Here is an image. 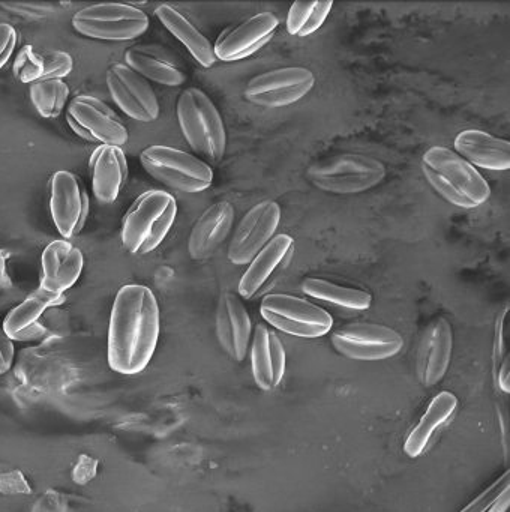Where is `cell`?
<instances>
[{
    "instance_id": "cell-1",
    "label": "cell",
    "mask_w": 510,
    "mask_h": 512,
    "mask_svg": "<svg viewBox=\"0 0 510 512\" xmlns=\"http://www.w3.org/2000/svg\"><path fill=\"white\" fill-rule=\"evenodd\" d=\"M161 317L156 296L147 286L120 287L108 326V365L116 373H141L158 346Z\"/></svg>"
},
{
    "instance_id": "cell-2",
    "label": "cell",
    "mask_w": 510,
    "mask_h": 512,
    "mask_svg": "<svg viewBox=\"0 0 510 512\" xmlns=\"http://www.w3.org/2000/svg\"><path fill=\"white\" fill-rule=\"evenodd\" d=\"M422 172L435 193L456 208H479L491 196L485 178L452 149L429 148L422 157Z\"/></svg>"
},
{
    "instance_id": "cell-3",
    "label": "cell",
    "mask_w": 510,
    "mask_h": 512,
    "mask_svg": "<svg viewBox=\"0 0 510 512\" xmlns=\"http://www.w3.org/2000/svg\"><path fill=\"white\" fill-rule=\"evenodd\" d=\"M177 217V203L165 191L141 194L126 212L120 229L123 248L132 256H146L167 238Z\"/></svg>"
},
{
    "instance_id": "cell-4",
    "label": "cell",
    "mask_w": 510,
    "mask_h": 512,
    "mask_svg": "<svg viewBox=\"0 0 510 512\" xmlns=\"http://www.w3.org/2000/svg\"><path fill=\"white\" fill-rule=\"evenodd\" d=\"M177 121L192 151L206 164L221 163L227 148L224 122L201 89L188 88L177 100Z\"/></svg>"
},
{
    "instance_id": "cell-5",
    "label": "cell",
    "mask_w": 510,
    "mask_h": 512,
    "mask_svg": "<svg viewBox=\"0 0 510 512\" xmlns=\"http://www.w3.org/2000/svg\"><path fill=\"white\" fill-rule=\"evenodd\" d=\"M140 163L147 175L180 193H201L213 182L209 164L170 146H149L141 152Z\"/></svg>"
},
{
    "instance_id": "cell-6",
    "label": "cell",
    "mask_w": 510,
    "mask_h": 512,
    "mask_svg": "<svg viewBox=\"0 0 510 512\" xmlns=\"http://www.w3.org/2000/svg\"><path fill=\"white\" fill-rule=\"evenodd\" d=\"M386 178V166L372 157L345 154L315 164L308 179L318 190L329 194H359L377 187Z\"/></svg>"
},
{
    "instance_id": "cell-7",
    "label": "cell",
    "mask_w": 510,
    "mask_h": 512,
    "mask_svg": "<svg viewBox=\"0 0 510 512\" xmlns=\"http://www.w3.org/2000/svg\"><path fill=\"white\" fill-rule=\"evenodd\" d=\"M72 28L99 41H131L149 29L146 13L126 4H96L77 11L72 17Z\"/></svg>"
},
{
    "instance_id": "cell-8",
    "label": "cell",
    "mask_w": 510,
    "mask_h": 512,
    "mask_svg": "<svg viewBox=\"0 0 510 512\" xmlns=\"http://www.w3.org/2000/svg\"><path fill=\"white\" fill-rule=\"evenodd\" d=\"M261 317L273 329L299 338H320L329 334L332 317L323 308L297 296L272 293L264 296Z\"/></svg>"
},
{
    "instance_id": "cell-9",
    "label": "cell",
    "mask_w": 510,
    "mask_h": 512,
    "mask_svg": "<svg viewBox=\"0 0 510 512\" xmlns=\"http://www.w3.org/2000/svg\"><path fill=\"white\" fill-rule=\"evenodd\" d=\"M69 128L90 143L122 148L129 140V131L122 119L104 101L90 95H78L66 109Z\"/></svg>"
},
{
    "instance_id": "cell-10",
    "label": "cell",
    "mask_w": 510,
    "mask_h": 512,
    "mask_svg": "<svg viewBox=\"0 0 510 512\" xmlns=\"http://www.w3.org/2000/svg\"><path fill=\"white\" fill-rule=\"evenodd\" d=\"M333 349L354 361H383L401 352V334L380 323H350L332 332Z\"/></svg>"
},
{
    "instance_id": "cell-11",
    "label": "cell",
    "mask_w": 510,
    "mask_h": 512,
    "mask_svg": "<svg viewBox=\"0 0 510 512\" xmlns=\"http://www.w3.org/2000/svg\"><path fill=\"white\" fill-rule=\"evenodd\" d=\"M314 85L315 76L308 68H279L249 80L243 97L263 109H281L302 100Z\"/></svg>"
},
{
    "instance_id": "cell-12",
    "label": "cell",
    "mask_w": 510,
    "mask_h": 512,
    "mask_svg": "<svg viewBox=\"0 0 510 512\" xmlns=\"http://www.w3.org/2000/svg\"><path fill=\"white\" fill-rule=\"evenodd\" d=\"M50 212L63 239L75 238L89 218V194L77 175L59 170L51 178Z\"/></svg>"
},
{
    "instance_id": "cell-13",
    "label": "cell",
    "mask_w": 510,
    "mask_h": 512,
    "mask_svg": "<svg viewBox=\"0 0 510 512\" xmlns=\"http://www.w3.org/2000/svg\"><path fill=\"white\" fill-rule=\"evenodd\" d=\"M105 82L114 103L126 116L144 124L158 119L159 101L152 85L128 65H110Z\"/></svg>"
},
{
    "instance_id": "cell-14",
    "label": "cell",
    "mask_w": 510,
    "mask_h": 512,
    "mask_svg": "<svg viewBox=\"0 0 510 512\" xmlns=\"http://www.w3.org/2000/svg\"><path fill=\"white\" fill-rule=\"evenodd\" d=\"M281 221V206L263 200L246 212L228 247V260L233 265H249L269 244Z\"/></svg>"
},
{
    "instance_id": "cell-15",
    "label": "cell",
    "mask_w": 510,
    "mask_h": 512,
    "mask_svg": "<svg viewBox=\"0 0 510 512\" xmlns=\"http://www.w3.org/2000/svg\"><path fill=\"white\" fill-rule=\"evenodd\" d=\"M65 302V295H56L38 287L6 314L2 329L12 341L38 340L47 334L48 322Z\"/></svg>"
},
{
    "instance_id": "cell-16",
    "label": "cell",
    "mask_w": 510,
    "mask_h": 512,
    "mask_svg": "<svg viewBox=\"0 0 510 512\" xmlns=\"http://www.w3.org/2000/svg\"><path fill=\"white\" fill-rule=\"evenodd\" d=\"M279 22L272 13H260L228 29L213 46L216 61L237 62L257 53L269 43Z\"/></svg>"
},
{
    "instance_id": "cell-17",
    "label": "cell",
    "mask_w": 510,
    "mask_h": 512,
    "mask_svg": "<svg viewBox=\"0 0 510 512\" xmlns=\"http://www.w3.org/2000/svg\"><path fill=\"white\" fill-rule=\"evenodd\" d=\"M42 278L39 287L56 295H65L71 289L81 272L84 257L80 248L65 239L53 241L45 247L41 259Z\"/></svg>"
},
{
    "instance_id": "cell-18",
    "label": "cell",
    "mask_w": 510,
    "mask_h": 512,
    "mask_svg": "<svg viewBox=\"0 0 510 512\" xmlns=\"http://www.w3.org/2000/svg\"><path fill=\"white\" fill-rule=\"evenodd\" d=\"M285 349L269 326L258 323L251 341V367L255 383L263 391L278 388L285 374Z\"/></svg>"
},
{
    "instance_id": "cell-19",
    "label": "cell",
    "mask_w": 510,
    "mask_h": 512,
    "mask_svg": "<svg viewBox=\"0 0 510 512\" xmlns=\"http://www.w3.org/2000/svg\"><path fill=\"white\" fill-rule=\"evenodd\" d=\"M92 191L96 202L111 205L128 181V160L117 146H98L89 161Z\"/></svg>"
},
{
    "instance_id": "cell-20",
    "label": "cell",
    "mask_w": 510,
    "mask_h": 512,
    "mask_svg": "<svg viewBox=\"0 0 510 512\" xmlns=\"http://www.w3.org/2000/svg\"><path fill=\"white\" fill-rule=\"evenodd\" d=\"M216 335L222 349L242 362L252 337L251 317L243 302L234 293H224L216 311Z\"/></svg>"
},
{
    "instance_id": "cell-21",
    "label": "cell",
    "mask_w": 510,
    "mask_h": 512,
    "mask_svg": "<svg viewBox=\"0 0 510 512\" xmlns=\"http://www.w3.org/2000/svg\"><path fill=\"white\" fill-rule=\"evenodd\" d=\"M234 223L231 203L218 202L207 208L195 221L188 239V253L192 260H206L221 247Z\"/></svg>"
},
{
    "instance_id": "cell-22",
    "label": "cell",
    "mask_w": 510,
    "mask_h": 512,
    "mask_svg": "<svg viewBox=\"0 0 510 512\" xmlns=\"http://www.w3.org/2000/svg\"><path fill=\"white\" fill-rule=\"evenodd\" d=\"M456 154L476 169L506 172L510 169V143L480 130H465L453 143Z\"/></svg>"
},
{
    "instance_id": "cell-23",
    "label": "cell",
    "mask_w": 510,
    "mask_h": 512,
    "mask_svg": "<svg viewBox=\"0 0 510 512\" xmlns=\"http://www.w3.org/2000/svg\"><path fill=\"white\" fill-rule=\"evenodd\" d=\"M14 76L21 83L32 85L44 80H63L74 70L72 56L60 50L24 46L15 58Z\"/></svg>"
},
{
    "instance_id": "cell-24",
    "label": "cell",
    "mask_w": 510,
    "mask_h": 512,
    "mask_svg": "<svg viewBox=\"0 0 510 512\" xmlns=\"http://www.w3.org/2000/svg\"><path fill=\"white\" fill-rule=\"evenodd\" d=\"M125 62L147 82L177 88L186 80L182 68L162 47L138 44L126 50Z\"/></svg>"
},
{
    "instance_id": "cell-25",
    "label": "cell",
    "mask_w": 510,
    "mask_h": 512,
    "mask_svg": "<svg viewBox=\"0 0 510 512\" xmlns=\"http://www.w3.org/2000/svg\"><path fill=\"white\" fill-rule=\"evenodd\" d=\"M453 328L446 317H437L429 325L423 341L422 382L432 388L446 376L452 361Z\"/></svg>"
},
{
    "instance_id": "cell-26",
    "label": "cell",
    "mask_w": 510,
    "mask_h": 512,
    "mask_svg": "<svg viewBox=\"0 0 510 512\" xmlns=\"http://www.w3.org/2000/svg\"><path fill=\"white\" fill-rule=\"evenodd\" d=\"M458 407V398L449 391L440 392L432 398L416 427L410 431L404 443V452L410 458H417L425 452L440 428L449 422Z\"/></svg>"
},
{
    "instance_id": "cell-27",
    "label": "cell",
    "mask_w": 510,
    "mask_h": 512,
    "mask_svg": "<svg viewBox=\"0 0 510 512\" xmlns=\"http://www.w3.org/2000/svg\"><path fill=\"white\" fill-rule=\"evenodd\" d=\"M291 248H293V238L290 235L282 233L270 239L269 244L251 260L246 268L239 283V295L243 299L254 298L281 265L285 256L290 253Z\"/></svg>"
},
{
    "instance_id": "cell-28",
    "label": "cell",
    "mask_w": 510,
    "mask_h": 512,
    "mask_svg": "<svg viewBox=\"0 0 510 512\" xmlns=\"http://www.w3.org/2000/svg\"><path fill=\"white\" fill-rule=\"evenodd\" d=\"M155 13L164 28L185 46L201 67L210 68L215 65L216 58L212 44L195 28V25H192L188 17L167 4L159 5Z\"/></svg>"
},
{
    "instance_id": "cell-29",
    "label": "cell",
    "mask_w": 510,
    "mask_h": 512,
    "mask_svg": "<svg viewBox=\"0 0 510 512\" xmlns=\"http://www.w3.org/2000/svg\"><path fill=\"white\" fill-rule=\"evenodd\" d=\"M302 290L309 298L318 299L345 310H368L372 304V296L365 290L339 286L323 278H306L303 280Z\"/></svg>"
},
{
    "instance_id": "cell-30",
    "label": "cell",
    "mask_w": 510,
    "mask_h": 512,
    "mask_svg": "<svg viewBox=\"0 0 510 512\" xmlns=\"http://www.w3.org/2000/svg\"><path fill=\"white\" fill-rule=\"evenodd\" d=\"M332 8V2H296L288 11V34L297 38L309 37L324 25Z\"/></svg>"
},
{
    "instance_id": "cell-31",
    "label": "cell",
    "mask_w": 510,
    "mask_h": 512,
    "mask_svg": "<svg viewBox=\"0 0 510 512\" xmlns=\"http://www.w3.org/2000/svg\"><path fill=\"white\" fill-rule=\"evenodd\" d=\"M29 94L33 107L42 118L56 119L62 115L71 91L63 80H44L32 83Z\"/></svg>"
},
{
    "instance_id": "cell-32",
    "label": "cell",
    "mask_w": 510,
    "mask_h": 512,
    "mask_svg": "<svg viewBox=\"0 0 510 512\" xmlns=\"http://www.w3.org/2000/svg\"><path fill=\"white\" fill-rule=\"evenodd\" d=\"M509 470L498 476L488 488L482 491L479 496L474 497L467 506L459 512H486L507 490H509Z\"/></svg>"
},
{
    "instance_id": "cell-33",
    "label": "cell",
    "mask_w": 510,
    "mask_h": 512,
    "mask_svg": "<svg viewBox=\"0 0 510 512\" xmlns=\"http://www.w3.org/2000/svg\"><path fill=\"white\" fill-rule=\"evenodd\" d=\"M17 31L11 25L0 23V70L8 64L17 47Z\"/></svg>"
},
{
    "instance_id": "cell-34",
    "label": "cell",
    "mask_w": 510,
    "mask_h": 512,
    "mask_svg": "<svg viewBox=\"0 0 510 512\" xmlns=\"http://www.w3.org/2000/svg\"><path fill=\"white\" fill-rule=\"evenodd\" d=\"M14 341L0 328V374L6 373L14 361Z\"/></svg>"
},
{
    "instance_id": "cell-35",
    "label": "cell",
    "mask_w": 510,
    "mask_h": 512,
    "mask_svg": "<svg viewBox=\"0 0 510 512\" xmlns=\"http://www.w3.org/2000/svg\"><path fill=\"white\" fill-rule=\"evenodd\" d=\"M9 257H11L9 251L0 250V292L9 290L12 287V280L8 272Z\"/></svg>"
},
{
    "instance_id": "cell-36",
    "label": "cell",
    "mask_w": 510,
    "mask_h": 512,
    "mask_svg": "<svg viewBox=\"0 0 510 512\" xmlns=\"http://www.w3.org/2000/svg\"><path fill=\"white\" fill-rule=\"evenodd\" d=\"M509 505V490H507L506 493H504L503 496H501L500 499H498L497 502H495L494 505H492L486 512H507Z\"/></svg>"
}]
</instances>
